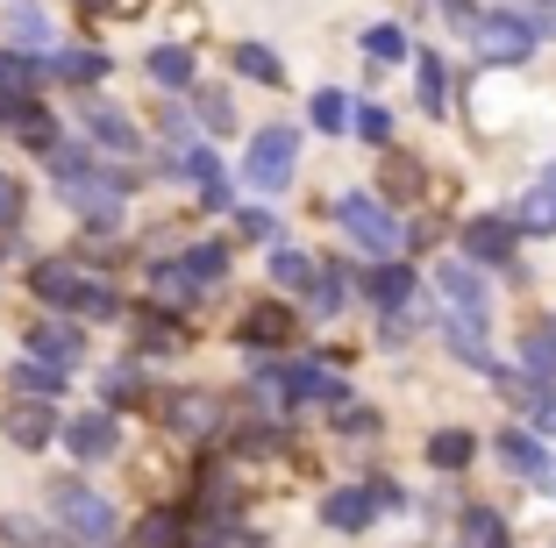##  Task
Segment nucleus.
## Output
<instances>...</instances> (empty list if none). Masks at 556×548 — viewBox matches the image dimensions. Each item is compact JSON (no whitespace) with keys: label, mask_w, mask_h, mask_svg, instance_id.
I'll list each match as a JSON object with an SVG mask.
<instances>
[{"label":"nucleus","mask_w":556,"mask_h":548,"mask_svg":"<svg viewBox=\"0 0 556 548\" xmlns=\"http://www.w3.org/2000/svg\"><path fill=\"white\" fill-rule=\"evenodd\" d=\"M293 164H300V136L293 129H264L257 143H250V157H243V178L257 186V193H286Z\"/></svg>","instance_id":"1"},{"label":"nucleus","mask_w":556,"mask_h":548,"mask_svg":"<svg viewBox=\"0 0 556 548\" xmlns=\"http://www.w3.org/2000/svg\"><path fill=\"white\" fill-rule=\"evenodd\" d=\"M336 221H343L350 235L371 250V257H393V250H400V221L378 207L371 193H343V200H336Z\"/></svg>","instance_id":"2"},{"label":"nucleus","mask_w":556,"mask_h":548,"mask_svg":"<svg viewBox=\"0 0 556 548\" xmlns=\"http://www.w3.org/2000/svg\"><path fill=\"white\" fill-rule=\"evenodd\" d=\"M471 36H478V58L485 65H521L528 50H535V22H521V15H485Z\"/></svg>","instance_id":"3"},{"label":"nucleus","mask_w":556,"mask_h":548,"mask_svg":"<svg viewBox=\"0 0 556 548\" xmlns=\"http://www.w3.org/2000/svg\"><path fill=\"white\" fill-rule=\"evenodd\" d=\"M58 520H65L79 541H108V534H115V506L100 499V492H86V484H58Z\"/></svg>","instance_id":"4"},{"label":"nucleus","mask_w":556,"mask_h":548,"mask_svg":"<svg viewBox=\"0 0 556 548\" xmlns=\"http://www.w3.org/2000/svg\"><path fill=\"white\" fill-rule=\"evenodd\" d=\"M386 499H393L386 484H378V492H371V484H350V492H336V499L321 506V520H328V527H364V520H371Z\"/></svg>","instance_id":"5"},{"label":"nucleus","mask_w":556,"mask_h":548,"mask_svg":"<svg viewBox=\"0 0 556 548\" xmlns=\"http://www.w3.org/2000/svg\"><path fill=\"white\" fill-rule=\"evenodd\" d=\"M65 442H72L79 463H100V456H115V420H108V413H79L65 428Z\"/></svg>","instance_id":"6"},{"label":"nucleus","mask_w":556,"mask_h":548,"mask_svg":"<svg viewBox=\"0 0 556 548\" xmlns=\"http://www.w3.org/2000/svg\"><path fill=\"white\" fill-rule=\"evenodd\" d=\"M364 292H371V307L400 314V307L414 300V271H407V264H378V271L364 278Z\"/></svg>","instance_id":"7"},{"label":"nucleus","mask_w":556,"mask_h":548,"mask_svg":"<svg viewBox=\"0 0 556 548\" xmlns=\"http://www.w3.org/2000/svg\"><path fill=\"white\" fill-rule=\"evenodd\" d=\"M435 285L450 292V307H464V314H478V321H485V285H478V271H471V264H442V271H435Z\"/></svg>","instance_id":"8"},{"label":"nucleus","mask_w":556,"mask_h":548,"mask_svg":"<svg viewBox=\"0 0 556 548\" xmlns=\"http://www.w3.org/2000/svg\"><path fill=\"white\" fill-rule=\"evenodd\" d=\"M464 250H471L478 264H507L514 257V228L507 221H471L464 228Z\"/></svg>","instance_id":"9"},{"label":"nucleus","mask_w":556,"mask_h":548,"mask_svg":"<svg viewBox=\"0 0 556 548\" xmlns=\"http://www.w3.org/2000/svg\"><path fill=\"white\" fill-rule=\"evenodd\" d=\"M86 129L100 136V150H122V157H129V150H136V129H129V114L100 107V100H93V107H86Z\"/></svg>","instance_id":"10"},{"label":"nucleus","mask_w":556,"mask_h":548,"mask_svg":"<svg viewBox=\"0 0 556 548\" xmlns=\"http://www.w3.org/2000/svg\"><path fill=\"white\" fill-rule=\"evenodd\" d=\"M222 257H229V250H222V242H200V250H186V264H172V271L186 278V285H214V278H222Z\"/></svg>","instance_id":"11"},{"label":"nucleus","mask_w":556,"mask_h":548,"mask_svg":"<svg viewBox=\"0 0 556 548\" xmlns=\"http://www.w3.org/2000/svg\"><path fill=\"white\" fill-rule=\"evenodd\" d=\"M286 371V392L293 399H336V378L321 371V364H278Z\"/></svg>","instance_id":"12"},{"label":"nucleus","mask_w":556,"mask_h":548,"mask_svg":"<svg viewBox=\"0 0 556 548\" xmlns=\"http://www.w3.org/2000/svg\"><path fill=\"white\" fill-rule=\"evenodd\" d=\"M150 79L157 86H172V93H186V86H193V58H186V50H150Z\"/></svg>","instance_id":"13"},{"label":"nucleus","mask_w":556,"mask_h":548,"mask_svg":"<svg viewBox=\"0 0 556 548\" xmlns=\"http://www.w3.org/2000/svg\"><path fill=\"white\" fill-rule=\"evenodd\" d=\"M500 456H507L521 477H549V449H542V442H528V435H500Z\"/></svg>","instance_id":"14"},{"label":"nucleus","mask_w":556,"mask_h":548,"mask_svg":"<svg viewBox=\"0 0 556 548\" xmlns=\"http://www.w3.org/2000/svg\"><path fill=\"white\" fill-rule=\"evenodd\" d=\"M8 36H15V43H29V50H43V43H50V22H43V8L15 0V8H8Z\"/></svg>","instance_id":"15"},{"label":"nucleus","mask_w":556,"mask_h":548,"mask_svg":"<svg viewBox=\"0 0 556 548\" xmlns=\"http://www.w3.org/2000/svg\"><path fill=\"white\" fill-rule=\"evenodd\" d=\"M79 285H86V278L72 271V264H43V271H36V292H43V300H58V307H72V300H79Z\"/></svg>","instance_id":"16"},{"label":"nucleus","mask_w":556,"mask_h":548,"mask_svg":"<svg viewBox=\"0 0 556 548\" xmlns=\"http://www.w3.org/2000/svg\"><path fill=\"white\" fill-rule=\"evenodd\" d=\"M471 449H478V442L464 435V428H442V435L428 442V463H442V470H464V463H471Z\"/></svg>","instance_id":"17"},{"label":"nucleus","mask_w":556,"mask_h":548,"mask_svg":"<svg viewBox=\"0 0 556 548\" xmlns=\"http://www.w3.org/2000/svg\"><path fill=\"white\" fill-rule=\"evenodd\" d=\"M521 228H542V235L556 228V171H542V186L528 193V207H521Z\"/></svg>","instance_id":"18"},{"label":"nucleus","mask_w":556,"mask_h":548,"mask_svg":"<svg viewBox=\"0 0 556 548\" xmlns=\"http://www.w3.org/2000/svg\"><path fill=\"white\" fill-rule=\"evenodd\" d=\"M36 356H50V364H79V328H36Z\"/></svg>","instance_id":"19"},{"label":"nucleus","mask_w":556,"mask_h":548,"mask_svg":"<svg viewBox=\"0 0 556 548\" xmlns=\"http://www.w3.org/2000/svg\"><path fill=\"white\" fill-rule=\"evenodd\" d=\"M15 385L36 392V399H50V392L65 385V371H58V364H43V356H29V364H15Z\"/></svg>","instance_id":"20"},{"label":"nucleus","mask_w":556,"mask_h":548,"mask_svg":"<svg viewBox=\"0 0 556 548\" xmlns=\"http://www.w3.org/2000/svg\"><path fill=\"white\" fill-rule=\"evenodd\" d=\"M8 435H15L22 449H36V442H50V413L43 406H15V413H8Z\"/></svg>","instance_id":"21"},{"label":"nucleus","mask_w":556,"mask_h":548,"mask_svg":"<svg viewBox=\"0 0 556 548\" xmlns=\"http://www.w3.org/2000/svg\"><path fill=\"white\" fill-rule=\"evenodd\" d=\"M207 420H214L207 399H193V392H179V399H172V428H179V435H207Z\"/></svg>","instance_id":"22"},{"label":"nucleus","mask_w":556,"mask_h":548,"mask_svg":"<svg viewBox=\"0 0 556 548\" xmlns=\"http://www.w3.org/2000/svg\"><path fill=\"white\" fill-rule=\"evenodd\" d=\"M271 278L278 285H314V257L307 250H271Z\"/></svg>","instance_id":"23"},{"label":"nucleus","mask_w":556,"mask_h":548,"mask_svg":"<svg viewBox=\"0 0 556 548\" xmlns=\"http://www.w3.org/2000/svg\"><path fill=\"white\" fill-rule=\"evenodd\" d=\"M364 50H371L378 65H393V58H407V36H400L393 22H378V29H364Z\"/></svg>","instance_id":"24"},{"label":"nucleus","mask_w":556,"mask_h":548,"mask_svg":"<svg viewBox=\"0 0 556 548\" xmlns=\"http://www.w3.org/2000/svg\"><path fill=\"white\" fill-rule=\"evenodd\" d=\"M521 364H528L535 378H556V335H542V328H535V335L521 342Z\"/></svg>","instance_id":"25"},{"label":"nucleus","mask_w":556,"mask_h":548,"mask_svg":"<svg viewBox=\"0 0 556 548\" xmlns=\"http://www.w3.org/2000/svg\"><path fill=\"white\" fill-rule=\"evenodd\" d=\"M278 335H286V314H278V307H257L243 321V342H278Z\"/></svg>","instance_id":"26"},{"label":"nucleus","mask_w":556,"mask_h":548,"mask_svg":"<svg viewBox=\"0 0 556 548\" xmlns=\"http://www.w3.org/2000/svg\"><path fill=\"white\" fill-rule=\"evenodd\" d=\"M236 72H250V79L271 86L278 79V58H271V50H257V43H243V50H236Z\"/></svg>","instance_id":"27"},{"label":"nucleus","mask_w":556,"mask_h":548,"mask_svg":"<svg viewBox=\"0 0 556 548\" xmlns=\"http://www.w3.org/2000/svg\"><path fill=\"white\" fill-rule=\"evenodd\" d=\"M58 72H65V79H100V72H108V65H100V58H93V50H65V58H58Z\"/></svg>","instance_id":"28"},{"label":"nucleus","mask_w":556,"mask_h":548,"mask_svg":"<svg viewBox=\"0 0 556 548\" xmlns=\"http://www.w3.org/2000/svg\"><path fill=\"white\" fill-rule=\"evenodd\" d=\"M343 122H350L343 93H314V129H343Z\"/></svg>","instance_id":"29"},{"label":"nucleus","mask_w":556,"mask_h":548,"mask_svg":"<svg viewBox=\"0 0 556 548\" xmlns=\"http://www.w3.org/2000/svg\"><path fill=\"white\" fill-rule=\"evenodd\" d=\"M421 107L442 114V58H421Z\"/></svg>","instance_id":"30"},{"label":"nucleus","mask_w":556,"mask_h":548,"mask_svg":"<svg viewBox=\"0 0 556 548\" xmlns=\"http://www.w3.org/2000/svg\"><path fill=\"white\" fill-rule=\"evenodd\" d=\"M357 136H364V143H386V136H393V114H386V107H364L357 114Z\"/></svg>","instance_id":"31"},{"label":"nucleus","mask_w":556,"mask_h":548,"mask_svg":"<svg viewBox=\"0 0 556 548\" xmlns=\"http://www.w3.org/2000/svg\"><path fill=\"white\" fill-rule=\"evenodd\" d=\"M172 534H179V520H172V513H150L143 520V548H172Z\"/></svg>","instance_id":"32"},{"label":"nucleus","mask_w":556,"mask_h":548,"mask_svg":"<svg viewBox=\"0 0 556 548\" xmlns=\"http://www.w3.org/2000/svg\"><path fill=\"white\" fill-rule=\"evenodd\" d=\"M307 300H314V314H336V300H343V285H336V278H314V285H307Z\"/></svg>","instance_id":"33"},{"label":"nucleus","mask_w":556,"mask_h":548,"mask_svg":"<svg viewBox=\"0 0 556 548\" xmlns=\"http://www.w3.org/2000/svg\"><path fill=\"white\" fill-rule=\"evenodd\" d=\"M464 534H471V548H500V520H492V513H471Z\"/></svg>","instance_id":"34"},{"label":"nucleus","mask_w":556,"mask_h":548,"mask_svg":"<svg viewBox=\"0 0 556 548\" xmlns=\"http://www.w3.org/2000/svg\"><path fill=\"white\" fill-rule=\"evenodd\" d=\"M15 214H22V186H15V178H0V221H15Z\"/></svg>","instance_id":"35"},{"label":"nucleus","mask_w":556,"mask_h":548,"mask_svg":"<svg viewBox=\"0 0 556 548\" xmlns=\"http://www.w3.org/2000/svg\"><path fill=\"white\" fill-rule=\"evenodd\" d=\"M200 114H207L214 129H229V100H222V93H207V100H200Z\"/></svg>","instance_id":"36"},{"label":"nucleus","mask_w":556,"mask_h":548,"mask_svg":"<svg viewBox=\"0 0 556 548\" xmlns=\"http://www.w3.org/2000/svg\"><path fill=\"white\" fill-rule=\"evenodd\" d=\"M108 399H136V378L129 371H108Z\"/></svg>","instance_id":"37"},{"label":"nucleus","mask_w":556,"mask_h":548,"mask_svg":"<svg viewBox=\"0 0 556 548\" xmlns=\"http://www.w3.org/2000/svg\"><path fill=\"white\" fill-rule=\"evenodd\" d=\"M535 428H542V435H556V399H542V406H535Z\"/></svg>","instance_id":"38"},{"label":"nucleus","mask_w":556,"mask_h":548,"mask_svg":"<svg viewBox=\"0 0 556 548\" xmlns=\"http://www.w3.org/2000/svg\"><path fill=\"white\" fill-rule=\"evenodd\" d=\"M86 8H100V0H86Z\"/></svg>","instance_id":"39"},{"label":"nucleus","mask_w":556,"mask_h":548,"mask_svg":"<svg viewBox=\"0 0 556 548\" xmlns=\"http://www.w3.org/2000/svg\"><path fill=\"white\" fill-rule=\"evenodd\" d=\"M549 477H556V470H549Z\"/></svg>","instance_id":"40"}]
</instances>
